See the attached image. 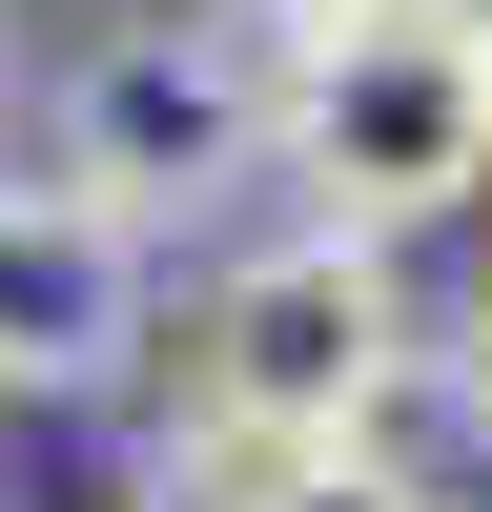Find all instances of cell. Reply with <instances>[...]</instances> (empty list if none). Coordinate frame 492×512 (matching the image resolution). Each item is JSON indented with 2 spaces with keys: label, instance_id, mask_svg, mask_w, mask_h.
<instances>
[{
  "label": "cell",
  "instance_id": "obj_7",
  "mask_svg": "<svg viewBox=\"0 0 492 512\" xmlns=\"http://www.w3.org/2000/svg\"><path fill=\"white\" fill-rule=\"evenodd\" d=\"M226 21H246V41H308V21H349V0H226Z\"/></svg>",
  "mask_w": 492,
  "mask_h": 512
},
{
  "label": "cell",
  "instance_id": "obj_3",
  "mask_svg": "<svg viewBox=\"0 0 492 512\" xmlns=\"http://www.w3.org/2000/svg\"><path fill=\"white\" fill-rule=\"evenodd\" d=\"M41 164H62L82 205H123L144 246L226 226V205L267 185V41H246L226 0H123V21H82L62 82H41Z\"/></svg>",
  "mask_w": 492,
  "mask_h": 512
},
{
  "label": "cell",
  "instance_id": "obj_2",
  "mask_svg": "<svg viewBox=\"0 0 492 512\" xmlns=\"http://www.w3.org/2000/svg\"><path fill=\"white\" fill-rule=\"evenodd\" d=\"M267 185L369 246L492 205V41L451 0H349V21L267 41Z\"/></svg>",
  "mask_w": 492,
  "mask_h": 512
},
{
  "label": "cell",
  "instance_id": "obj_4",
  "mask_svg": "<svg viewBox=\"0 0 492 512\" xmlns=\"http://www.w3.org/2000/svg\"><path fill=\"white\" fill-rule=\"evenodd\" d=\"M164 349V246L62 164H0V410H103Z\"/></svg>",
  "mask_w": 492,
  "mask_h": 512
},
{
  "label": "cell",
  "instance_id": "obj_8",
  "mask_svg": "<svg viewBox=\"0 0 492 512\" xmlns=\"http://www.w3.org/2000/svg\"><path fill=\"white\" fill-rule=\"evenodd\" d=\"M451 21H472V41H492V0H451Z\"/></svg>",
  "mask_w": 492,
  "mask_h": 512
},
{
  "label": "cell",
  "instance_id": "obj_9",
  "mask_svg": "<svg viewBox=\"0 0 492 512\" xmlns=\"http://www.w3.org/2000/svg\"><path fill=\"white\" fill-rule=\"evenodd\" d=\"M0 512H21V472H0Z\"/></svg>",
  "mask_w": 492,
  "mask_h": 512
},
{
  "label": "cell",
  "instance_id": "obj_5",
  "mask_svg": "<svg viewBox=\"0 0 492 512\" xmlns=\"http://www.w3.org/2000/svg\"><path fill=\"white\" fill-rule=\"evenodd\" d=\"M164 512H451L431 472H410L390 431H349V451H164Z\"/></svg>",
  "mask_w": 492,
  "mask_h": 512
},
{
  "label": "cell",
  "instance_id": "obj_1",
  "mask_svg": "<svg viewBox=\"0 0 492 512\" xmlns=\"http://www.w3.org/2000/svg\"><path fill=\"white\" fill-rule=\"evenodd\" d=\"M144 369H185V431L205 451H349V431H390L410 390H431V308H410V267L369 226H246V246H205V287H185V328H164Z\"/></svg>",
  "mask_w": 492,
  "mask_h": 512
},
{
  "label": "cell",
  "instance_id": "obj_6",
  "mask_svg": "<svg viewBox=\"0 0 492 512\" xmlns=\"http://www.w3.org/2000/svg\"><path fill=\"white\" fill-rule=\"evenodd\" d=\"M431 390H451V431H472V451H492V287H472V308H451V328H431Z\"/></svg>",
  "mask_w": 492,
  "mask_h": 512
},
{
  "label": "cell",
  "instance_id": "obj_10",
  "mask_svg": "<svg viewBox=\"0 0 492 512\" xmlns=\"http://www.w3.org/2000/svg\"><path fill=\"white\" fill-rule=\"evenodd\" d=\"M0 103H21V82H0Z\"/></svg>",
  "mask_w": 492,
  "mask_h": 512
}]
</instances>
